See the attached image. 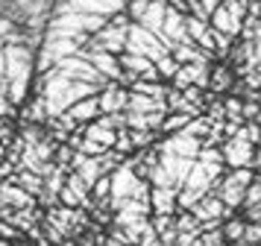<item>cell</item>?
<instances>
[{
    "label": "cell",
    "instance_id": "6da1fadb",
    "mask_svg": "<svg viewBox=\"0 0 261 246\" xmlns=\"http://www.w3.org/2000/svg\"><path fill=\"white\" fill-rule=\"evenodd\" d=\"M80 50V41L76 38H65V35H44V47H41V53H38V68L47 70L53 68L56 62H62V59L73 56Z\"/></svg>",
    "mask_w": 261,
    "mask_h": 246
},
{
    "label": "cell",
    "instance_id": "7a4b0ae2",
    "mask_svg": "<svg viewBox=\"0 0 261 246\" xmlns=\"http://www.w3.org/2000/svg\"><path fill=\"white\" fill-rule=\"evenodd\" d=\"M220 152H223V161L226 164H232V167H249L255 150H252V141H249L247 129H244V126L238 129L235 135L220 147Z\"/></svg>",
    "mask_w": 261,
    "mask_h": 246
},
{
    "label": "cell",
    "instance_id": "3957f363",
    "mask_svg": "<svg viewBox=\"0 0 261 246\" xmlns=\"http://www.w3.org/2000/svg\"><path fill=\"white\" fill-rule=\"evenodd\" d=\"M200 150H202V138L191 135L188 129H179V132H173V135L167 138V144L162 147V152H173V155H182V158H194V161H197Z\"/></svg>",
    "mask_w": 261,
    "mask_h": 246
},
{
    "label": "cell",
    "instance_id": "277c9868",
    "mask_svg": "<svg viewBox=\"0 0 261 246\" xmlns=\"http://www.w3.org/2000/svg\"><path fill=\"white\" fill-rule=\"evenodd\" d=\"M71 167L73 173L83 179L88 187L97 185V179L103 176V161H100V155H85V152H73L71 158Z\"/></svg>",
    "mask_w": 261,
    "mask_h": 246
},
{
    "label": "cell",
    "instance_id": "5b68a950",
    "mask_svg": "<svg viewBox=\"0 0 261 246\" xmlns=\"http://www.w3.org/2000/svg\"><path fill=\"white\" fill-rule=\"evenodd\" d=\"M191 214H194L202 226H205V223H214V226H217V220L226 214V205H223V199L212 190V194H205V197H202L200 202L191 208Z\"/></svg>",
    "mask_w": 261,
    "mask_h": 246
},
{
    "label": "cell",
    "instance_id": "8992f818",
    "mask_svg": "<svg viewBox=\"0 0 261 246\" xmlns=\"http://www.w3.org/2000/svg\"><path fill=\"white\" fill-rule=\"evenodd\" d=\"M126 105H129V91H123L118 82H112L109 88L100 91V112L103 115H120V112H126Z\"/></svg>",
    "mask_w": 261,
    "mask_h": 246
},
{
    "label": "cell",
    "instance_id": "52a82bcc",
    "mask_svg": "<svg viewBox=\"0 0 261 246\" xmlns=\"http://www.w3.org/2000/svg\"><path fill=\"white\" fill-rule=\"evenodd\" d=\"M176 85H179V88L197 85V88L205 91V88H208V65H179Z\"/></svg>",
    "mask_w": 261,
    "mask_h": 246
},
{
    "label": "cell",
    "instance_id": "ba28073f",
    "mask_svg": "<svg viewBox=\"0 0 261 246\" xmlns=\"http://www.w3.org/2000/svg\"><path fill=\"white\" fill-rule=\"evenodd\" d=\"M68 3L76 12H91V15H103V18H112L126 6L123 0H68Z\"/></svg>",
    "mask_w": 261,
    "mask_h": 246
},
{
    "label": "cell",
    "instance_id": "9c48e42d",
    "mask_svg": "<svg viewBox=\"0 0 261 246\" xmlns=\"http://www.w3.org/2000/svg\"><path fill=\"white\" fill-rule=\"evenodd\" d=\"M176 197H179L176 187H153L150 190V205H153L155 214H173L179 205Z\"/></svg>",
    "mask_w": 261,
    "mask_h": 246
},
{
    "label": "cell",
    "instance_id": "30bf717a",
    "mask_svg": "<svg viewBox=\"0 0 261 246\" xmlns=\"http://www.w3.org/2000/svg\"><path fill=\"white\" fill-rule=\"evenodd\" d=\"M126 108H129V112H141V115H153V112H167V100L132 91L129 94V105H126Z\"/></svg>",
    "mask_w": 261,
    "mask_h": 246
},
{
    "label": "cell",
    "instance_id": "8fae6325",
    "mask_svg": "<svg viewBox=\"0 0 261 246\" xmlns=\"http://www.w3.org/2000/svg\"><path fill=\"white\" fill-rule=\"evenodd\" d=\"M208 21H212V30H214V33H223V35H235L238 30L244 26V23L238 21V18H235L229 9H226V6H217V12H214Z\"/></svg>",
    "mask_w": 261,
    "mask_h": 246
},
{
    "label": "cell",
    "instance_id": "7c38bea8",
    "mask_svg": "<svg viewBox=\"0 0 261 246\" xmlns=\"http://www.w3.org/2000/svg\"><path fill=\"white\" fill-rule=\"evenodd\" d=\"M68 115H71L76 123L94 120L97 115H103V112H100V97H85V100H80V103H73L71 108H68Z\"/></svg>",
    "mask_w": 261,
    "mask_h": 246
},
{
    "label": "cell",
    "instance_id": "4fadbf2b",
    "mask_svg": "<svg viewBox=\"0 0 261 246\" xmlns=\"http://www.w3.org/2000/svg\"><path fill=\"white\" fill-rule=\"evenodd\" d=\"M244 234H247V223H241V220L226 223V229H223V237H226V240H235V243H244Z\"/></svg>",
    "mask_w": 261,
    "mask_h": 246
},
{
    "label": "cell",
    "instance_id": "5bb4252c",
    "mask_svg": "<svg viewBox=\"0 0 261 246\" xmlns=\"http://www.w3.org/2000/svg\"><path fill=\"white\" fill-rule=\"evenodd\" d=\"M223 243H226L223 232H217V229H205V232L197 237V243L194 246H223Z\"/></svg>",
    "mask_w": 261,
    "mask_h": 246
},
{
    "label": "cell",
    "instance_id": "9a60e30c",
    "mask_svg": "<svg viewBox=\"0 0 261 246\" xmlns=\"http://www.w3.org/2000/svg\"><path fill=\"white\" fill-rule=\"evenodd\" d=\"M244 205H247V208L261 205V179H252V182H249L247 194H244Z\"/></svg>",
    "mask_w": 261,
    "mask_h": 246
},
{
    "label": "cell",
    "instance_id": "2e32d148",
    "mask_svg": "<svg viewBox=\"0 0 261 246\" xmlns=\"http://www.w3.org/2000/svg\"><path fill=\"white\" fill-rule=\"evenodd\" d=\"M150 9V0H126V12H129V21H141Z\"/></svg>",
    "mask_w": 261,
    "mask_h": 246
},
{
    "label": "cell",
    "instance_id": "e0dca14e",
    "mask_svg": "<svg viewBox=\"0 0 261 246\" xmlns=\"http://www.w3.org/2000/svg\"><path fill=\"white\" fill-rule=\"evenodd\" d=\"M229 85H232V76H229L226 68H217L214 76L208 79V88H214V91H223V88H229Z\"/></svg>",
    "mask_w": 261,
    "mask_h": 246
},
{
    "label": "cell",
    "instance_id": "ac0fdd59",
    "mask_svg": "<svg viewBox=\"0 0 261 246\" xmlns=\"http://www.w3.org/2000/svg\"><path fill=\"white\" fill-rule=\"evenodd\" d=\"M44 117H50L47 115V103H44V97H36L33 105L27 108V120H44Z\"/></svg>",
    "mask_w": 261,
    "mask_h": 246
},
{
    "label": "cell",
    "instance_id": "d6986e66",
    "mask_svg": "<svg viewBox=\"0 0 261 246\" xmlns=\"http://www.w3.org/2000/svg\"><path fill=\"white\" fill-rule=\"evenodd\" d=\"M138 246H159V232L153 229V223H147V229L141 232V240Z\"/></svg>",
    "mask_w": 261,
    "mask_h": 246
},
{
    "label": "cell",
    "instance_id": "ffe728a7",
    "mask_svg": "<svg viewBox=\"0 0 261 246\" xmlns=\"http://www.w3.org/2000/svg\"><path fill=\"white\" fill-rule=\"evenodd\" d=\"M252 161H255V167H261V150L255 152V155H252Z\"/></svg>",
    "mask_w": 261,
    "mask_h": 246
},
{
    "label": "cell",
    "instance_id": "44dd1931",
    "mask_svg": "<svg viewBox=\"0 0 261 246\" xmlns=\"http://www.w3.org/2000/svg\"><path fill=\"white\" fill-rule=\"evenodd\" d=\"M106 246H123V243H118V240H115V237H112V240H106Z\"/></svg>",
    "mask_w": 261,
    "mask_h": 246
},
{
    "label": "cell",
    "instance_id": "7402d4cb",
    "mask_svg": "<svg viewBox=\"0 0 261 246\" xmlns=\"http://www.w3.org/2000/svg\"><path fill=\"white\" fill-rule=\"evenodd\" d=\"M0 246H12V243H9V240H3V237H0Z\"/></svg>",
    "mask_w": 261,
    "mask_h": 246
},
{
    "label": "cell",
    "instance_id": "603a6c76",
    "mask_svg": "<svg viewBox=\"0 0 261 246\" xmlns=\"http://www.w3.org/2000/svg\"><path fill=\"white\" fill-rule=\"evenodd\" d=\"M0 158H3V144H0Z\"/></svg>",
    "mask_w": 261,
    "mask_h": 246
}]
</instances>
